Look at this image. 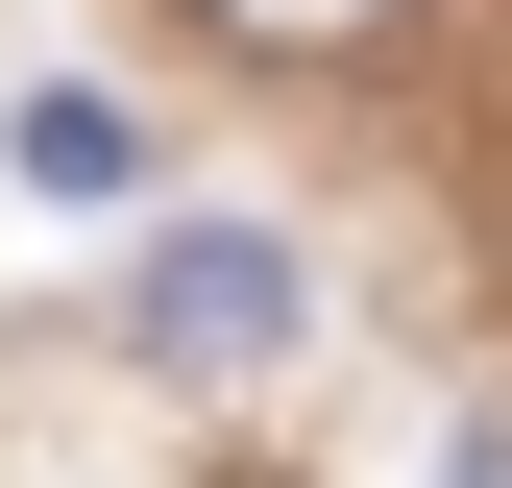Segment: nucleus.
<instances>
[{"label": "nucleus", "instance_id": "1", "mask_svg": "<svg viewBox=\"0 0 512 488\" xmlns=\"http://www.w3.org/2000/svg\"><path fill=\"white\" fill-rule=\"evenodd\" d=\"M293 318H317V293H293L269 220H171L147 269H122V342H147V366H269Z\"/></svg>", "mask_w": 512, "mask_h": 488}, {"label": "nucleus", "instance_id": "3", "mask_svg": "<svg viewBox=\"0 0 512 488\" xmlns=\"http://www.w3.org/2000/svg\"><path fill=\"white\" fill-rule=\"evenodd\" d=\"M196 25H220V49H366L391 0H196Z\"/></svg>", "mask_w": 512, "mask_h": 488}, {"label": "nucleus", "instance_id": "2", "mask_svg": "<svg viewBox=\"0 0 512 488\" xmlns=\"http://www.w3.org/2000/svg\"><path fill=\"white\" fill-rule=\"evenodd\" d=\"M0 171H25V196H49V220H98V196H147V122H122L98 74H49L25 122H0Z\"/></svg>", "mask_w": 512, "mask_h": 488}]
</instances>
